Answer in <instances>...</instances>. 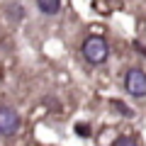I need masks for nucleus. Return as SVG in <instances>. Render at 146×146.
Listing matches in <instances>:
<instances>
[{"label":"nucleus","instance_id":"nucleus-6","mask_svg":"<svg viewBox=\"0 0 146 146\" xmlns=\"http://www.w3.org/2000/svg\"><path fill=\"white\" fill-rule=\"evenodd\" d=\"M112 146H139V144H136L131 136H117V139L112 141Z\"/></svg>","mask_w":146,"mask_h":146},{"label":"nucleus","instance_id":"nucleus-4","mask_svg":"<svg viewBox=\"0 0 146 146\" xmlns=\"http://www.w3.org/2000/svg\"><path fill=\"white\" fill-rule=\"evenodd\" d=\"M5 17L10 20V25H20L22 17H25V10H22L20 3H10V5L5 7Z\"/></svg>","mask_w":146,"mask_h":146},{"label":"nucleus","instance_id":"nucleus-2","mask_svg":"<svg viewBox=\"0 0 146 146\" xmlns=\"http://www.w3.org/2000/svg\"><path fill=\"white\" fill-rule=\"evenodd\" d=\"M20 115H17L15 107H7V105H0V136H15L20 131Z\"/></svg>","mask_w":146,"mask_h":146},{"label":"nucleus","instance_id":"nucleus-3","mask_svg":"<svg viewBox=\"0 0 146 146\" xmlns=\"http://www.w3.org/2000/svg\"><path fill=\"white\" fill-rule=\"evenodd\" d=\"M124 88L134 98H144L146 95V71L141 68H129L124 76Z\"/></svg>","mask_w":146,"mask_h":146},{"label":"nucleus","instance_id":"nucleus-1","mask_svg":"<svg viewBox=\"0 0 146 146\" xmlns=\"http://www.w3.org/2000/svg\"><path fill=\"white\" fill-rule=\"evenodd\" d=\"M110 56V44L105 42L102 36H88L83 42V58L90 66H100L105 63Z\"/></svg>","mask_w":146,"mask_h":146},{"label":"nucleus","instance_id":"nucleus-5","mask_svg":"<svg viewBox=\"0 0 146 146\" xmlns=\"http://www.w3.org/2000/svg\"><path fill=\"white\" fill-rule=\"evenodd\" d=\"M36 5L44 15H56L61 10V0H36Z\"/></svg>","mask_w":146,"mask_h":146}]
</instances>
